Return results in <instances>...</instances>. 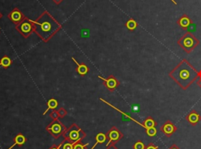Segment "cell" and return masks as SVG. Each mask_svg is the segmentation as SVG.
<instances>
[{
    "label": "cell",
    "instance_id": "obj_1",
    "mask_svg": "<svg viewBox=\"0 0 201 149\" xmlns=\"http://www.w3.org/2000/svg\"><path fill=\"white\" fill-rule=\"evenodd\" d=\"M169 77L182 90H187L199 78V72L187 59H182L169 73Z\"/></svg>",
    "mask_w": 201,
    "mask_h": 149
},
{
    "label": "cell",
    "instance_id": "obj_2",
    "mask_svg": "<svg viewBox=\"0 0 201 149\" xmlns=\"http://www.w3.org/2000/svg\"><path fill=\"white\" fill-rule=\"evenodd\" d=\"M35 31L42 38L46 39L54 34L61 26L48 12H44L35 21H33Z\"/></svg>",
    "mask_w": 201,
    "mask_h": 149
},
{
    "label": "cell",
    "instance_id": "obj_3",
    "mask_svg": "<svg viewBox=\"0 0 201 149\" xmlns=\"http://www.w3.org/2000/svg\"><path fill=\"white\" fill-rule=\"evenodd\" d=\"M199 44L200 41L197 37L189 31L186 32L178 40V45L188 54L191 53Z\"/></svg>",
    "mask_w": 201,
    "mask_h": 149
},
{
    "label": "cell",
    "instance_id": "obj_4",
    "mask_svg": "<svg viewBox=\"0 0 201 149\" xmlns=\"http://www.w3.org/2000/svg\"><path fill=\"white\" fill-rule=\"evenodd\" d=\"M33 21H29L27 18H25L24 21H21L19 25H17V30L23 34L24 36H28L33 31Z\"/></svg>",
    "mask_w": 201,
    "mask_h": 149
},
{
    "label": "cell",
    "instance_id": "obj_5",
    "mask_svg": "<svg viewBox=\"0 0 201 149\" xmlns=\"http://www.w3.org/2000/svg\"><path fill=\"white\" fill-rule=\"evenodd\" d=\"M160 131L167 138H171L176 131L178 130V128L170 120H167L166 122L162 125L160 128Z\"/></svg>",
    "mask_w": 201,
    "mask_h": 149
},
{
    "label": "cell",
    "instance_id": "obj_6",
    "mask_svg": "<svg viewBox=\"0 0 201 149\" xmlns=\"http://www.w3.org/2000/svg\"><path fill=\"white\" fill-rule=\"evenodd\" d=\"M185 119L190 125L196 126L201 120V115L196 110H192L186 115Z\"/></svg>",
    "mask_w": 201,
    "mask_h": 149
},
{
    "label": "cell",
    "instance_id": "obj_7",
    "mask_svg": "<svg viewBox=\"0 0 201 149\" xmlns=\"http://www.w3.org/2000/svg\"><path fill=\"white\" fill-rule=\"evenodd\" d=\"M177 24L181 28H182L184 31H186L188 27L193 24V22H192V19H190L189 16H188L186 14H183L182 16L177 21Z\"/></svg>",
    "mask_w": 201,
    "mask_h": 149
},
{
    "label": "cell",
    "instance_id": "obj_8",
    "mask_svg": "<svg viewBox=\"0 0 201 149\" xmlns=\"http://www.w3.org/2000/svg\"><path fill=\"white\" fill-rule=\"evenodd\" d=\"M24 15L18 9H13L9 14L8 15V18L11 20L14 24H19L21 21H24Z\"/></svg>",
    "mask_w": 201,
    "mask_h": 149
},
{
    "label": "cell",
    "instance_id": "obj_9",
    "mask_svg": "<svg viewBox=\"0 0 201 149\" xmlns=\"http://www.w3.org/2000/svg\"><path fill=\"white\" fill-rule=\"evenodd\" d=\"M108 136H109V142H108V144H110L111 141H113V142L118 141V140L123 137V134H122L117 129L113 128L112 130L109 132Z\"/></svg>",
    "mask_w": 201,
    "mask_h": 149
},
{
    "label": "cell",
    "instance_id": "obj_10",
    "mask_svg": "<svg viewBox=\"0 0 201 149\" xmlns=\"http://www.w3.org/2000/svg\"><path fill=\"white\" fill-rule=\"evenodd\" d=\"M142 126L145 129L151 128V127H155L157 126V122L152 116H148V117L145 119V120L142 123Z\"/></svg>",
    "mask_w": 201,
    "mask_h": 149
},
{
    "label": "cell",
    "instance_id": "obj_11",
    "mask_svg": "<svg viewBox=\"0 0 201 149\" xmlns=\"http://www.w3.org/2000/svg\"><path fill=\"white\" fill-rule=\"evenodd\" d=\"M105 84L107 86V88L110 90H114L115 88H116L117 86L119 85V82L117 81L116 78L114 77H109L108 79L105 80Z\"/></svg>",
    "mask_w": 201,
    "mask_h": 149
},
{
    "label": "cell",
    "instance_id": "obj_12",
    "mask_svg": "<svg viewBox=\"0 0 201 149\" xmlns=\"http://www.w3.org/2000/svg\"><path fill=\"white\" fill-rule=\"evenodd\" d=\"M137 26H138V24L134 19H130L129 21H127V22L126 23V27H127V28L128 30H130V31L135 30L137 28Z\"/></svg>",
    "mask_w": 201,
    "mask_h": 149
},
{
    "label": "cell",
    "instance_id": "obj_13",
    "mask_svg": "<svg viewBox=\"0 0 201 149\" xmlns=\"http://www.w3.org/2000/svg\"><path fill=\"white\" fill-rule=\"evenodd\" d=\"M25 138L24 137L23 135H21V134H19V135H17L16 137V138H15V144L14 145V146L15 145H23V144H25Z\"/></svg>",
    "mask_w": 201,
    "mask_h": 149
},
{
    "label": "cell",
    "instance_id": "obj_14",
    "mask_svg": "<svg viewBox=\"0 0 201 149\" xmlns=\"http://www.w3.org/2000/svg\"><path fill=\"white\" fill-rule=\"evenodd\" d=\"M50 130L52 131L54 134H58V133H61V126H60L59 124L55 123V124L53 125L52 127H51Z\"/></svg>",
    "mask_w": 201,
    "mask_h": 149
},
{
    "label": "cell",
    "instance_id": "obj_15",
    "mask_svg": "<svg viewBox=\"0 0 201 149\" xmlns=\"http://www.w3.org/2000/svg\"><path fill=\"white\" fill-rule=\"evenodd\" d=\"M10 64H11V60H10L8 57H4V58H2L1 62H0V65L2 66L3 67H8Z\"/></svg>",
    "mask_w": 201,
    "mask_h": 149
},
{
    "label": "cell",
    "instance_id": "obj_16",
    "mask_svg": "<svg viewBox=\"0 0 201 149\" xmlns=\"http://www.w3.org/2000/svg\"><path fill=\"white\" fill-rule=\"evenodd\" d=\"M57 106V102L56 101L55 99H50L49 100L48 102V108L46 109V112L44 113V114L46 113H47V111L49 110V109H50V108H55Z\"/></svg>",
    "mask_w": 201,
    "mask_h": 149
},
{
    "label": "cell",
    "instance_id": "obj_17",
    "mask_svg": "<svg viewBox=\"0 0 201 149\" xmlns=\"http://www.w3.org/2000/svg\"><path fill=\"white\" fill-rule=\"evenodd\" d=\"M88 71V68L85 65H79L78 66V72L81 75H85Z\"/></svg>",
    "mask_w": 201,
    "mask_h": 149
},
{
    "label": "cell",
    "instance_id": "obj_18",
    "mask_svg": "<svg viewBox=\"0 0 201 149\" xmlns=\"http://www.w3.org/2000/svg\"><path fill=\"white\" fill-rule=\"evenodd\" d=\"M146 133L149 137H154L157 133V130L155 127H151V128L146 129Z\"/></svg>",
    "mask_w": 201,
    "mask_h": 149
},
{
    "label": "cell",
    "instance_id": "obj_19",
    "mask_svg": "<svg viewBox=\"0 0 201 149\" xmlns=\"http://www.w3.org/2000/svg\"><path fill=\"white\" fill-rule=\"evenodd\" d=\"M145 145L143 142H142L141 140H138L137 142H136L133 146V148L134 149H145Z\"/></svg>",
    "mask_w": 201,
    "mask_h": 149
},
{
    "label": "cell",
    "instance_id": "obj_20",
    "mask_svg": "<svg viewBox=\"0 0 201 149\" xmlns=\"http://www.w3.org/2000/svg\"><path fill=\"white\" fill-rule=\"evenodd\" d=\"M97 143H104L106 140V136L103 133H99L96 137Z\"/></svg>",
    "mask_w": 201,
    "mask_h": 149
},
{
    "label": "cell",
    "instance_id": "obj_21",
    "mask_svg": "<svg viewBox=\"0 0 201 149\" xmlns=\"http://www.w3.org/2000/svg\"><path fill=\"white\" fill-rule=\"evenodd\" d=\"M79 137H80L79 133H78L76 130L72 131L71 133H70V134H69V138H70V139L72 140H78V139H79Z\"/></svg>",
    "mask_w": 201,
    "mask_h": 149
},
{
    "label": "cell",
    "instance_id": "obj_22",
    "mask_svg": "<svg viewBox=\"0 0 201 149\" xmlns=\"http://www.w3.org/2000/svg\"><path fill=\"white\" fill-rule=\"evenodd\" d=\"M145 149H160V148H159V147L156 146L155 144H153V142H151L149 143V145H147L146 147H145Z\"/></svg>",
    "mask_w": 201,
    "mask_h": 149
},
{
    "label": "cell",
    "instance_id": "obj_23",
    "mask_svg": "<svg viewBox=\"0 0 201 149\" xmlns=\"http://www.w3.org/2000/svg\"><path fill=\"white\" fill-rule=\"evenodd\" d=\"M63 149H72V145L71 144H65L63 147Z\"/></svg>",
    "mask_w": 201,
    "mask_h": 149
},
{
    "label": "cell",
    "instance_id": "obj_24",
    "mask_svg": "<svg viewBox=\"0 0 201 149\" xmlns=\"http://www.w3.org/2000/svg\"><path fill=\"white\" fill-rule=\"evenodd\" d=\"M74 149H84V147L82 145H80V144H77V145H75Z\"/></svg>",
    "mask_w": 201,
    "mask_h": 149
},
{
    "label": "cell",
    "instance_id": "obj_25",
    "mask_svg": "<svg viewBox=\"0 0 201 149\" xmlns=\"http://www.w3.org/2000/svg\"><path fill=\"white\" fill-rule=\"evenodd\" d=\"M168 149H181V148L178 147V145H174H174H172L171 146V147H170Z\"/></svg>",
    "mask_w": 201,
    "mask_h": 149
},
{
    "label": "cell",
    "instance_id": "obj_26",
    "mask_svg": "<svg viewBox=\"0 0 201 149\" xmlns=\"http://www.w3.org/2000/svg\"><path fill=\"white\" fill-rule=\"evenodd\" d=\"M53 1H54L56 4H60V3H61L63 0H53Z\"/></svg>",
    "mask_w": 201,
    "mask_h": 149
},
{
    "label": "cell",
    "instance_id": "obj_27",
    "mask_svg": "<svg viewBox=\"0 0 201 149\" xmlns=\"http://www.w3.org/2000/svg\"><path fill=\"white\" fill-rule=\"evenodd\" d=\"M197 85L199 86L200 88H201V80L200 79L199 81H197Z\"/></svg>",
    "mask_w": 201,
    "mask_h": 149
},
{
    "label": "cell",
    "instance_id": "obj_28",
    "mask_svg": "<svg viewBox=\"0 0 201 149\" xmlns=\"http://www.w3.org/2000/svg\"><path fill=\"white\" fill-rule=\"evenodd\" d=\"M59 113H60V114H61V115H63L65 113H64V111L63 110V109H61V111H59Z\"/></svg>",
    "mask_w": 201,
    "mask_h": 149
},
{
    "label": "cell",
    "instance_id": "obj_29",
    "mask_svg": "<svg viewBox=\"0 0 201 149\" xmlns=\"http://www.w3.org/2000/svg\"><path fill=\"white\" fill-rule=\"evenodd\" d=\"M199 77H200V79L201 80V70H200L199 71Z\"/></svg>",
    "mask_w": 201,
    "mask_h": 149
},
{
    "label": "cell",
    "instance_id": "obj_30",
    "mask_svg": "<svg viewBox=\"0 0 201 149\" xmlns=\"http://www.w3.org/2000/svg\"><path fill=\"white\" fill-rule=\"evenodd\" d=\"M171 2H173V3H174V4H175V5H177V2H176L175 1H174V0H171Z\"/></svg>",
    "mask_w": 201,
    "mask_h": 149
},
{
    "label": "cell",
    "instance_id": "obj_31",
    "mask_svg": "<svg viewBox=\"0 0 201 149\" xmlns=\"http://www.w3.org/2000/svg\"><path fill=\"white\" fill-rule=\"evenodd\" d=\"M2 17V14H1V13H0V18Z\"/></svg>",
    "mask_w": 201,
    "mask_h": 149
},
{
    "label": "cell",
    "instance_id": "obj_32",
    "mask_svg": "<svg viewBox=\"0 0 201 149\" xmlns=\"http://www.w3.org/2000/svg\"><path fill=\"white\" fill-rule=\"evenodd\" d=\"M52 149H58V148H52Z\"/></svg>",
    "mask_w": 201,
    "mask_h": 149
}]
</instances>
